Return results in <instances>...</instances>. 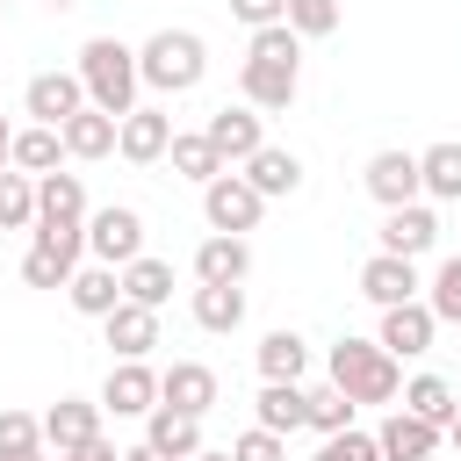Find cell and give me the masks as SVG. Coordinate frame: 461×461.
I'll use <instances>...</instances> for the list:
<instances>
[{
	"mask_svg": "<svg viewBox=\"0 0 461 461\" xmlns=\"http://www.w3.org/2000/svg\"><path fill=\"white\" fill-rule=\"evenodd\" d=\"M295 86H303V36H295L288 22L252 29V43H245V72H238L245 108L274 115V108H288V101H295Z\"/></svg>",
	"mask_w": 461,
	"mask_h": 461,
	"instance_id": "1",
	"label": "cell"
},
{
	"mask_svg": "<svg viewBox=\"0 0 461 461\" xmlns=\"http://www.w3.org/2000/svg\"><path fill=\"white\" fill-rule=\"evenodd\" d=\"M79 86H86V108H101V115H130L137 108V50L122 43V36H86L79 43Z\"/></svg>",
	"mask_w": 461,
	"mask_h": 461,
	"instance_id": "2",
	"label": "cell"
},
{
	"mask_svg": "<svg viewBox=\"0 0 461 461\" xmlns=\"http://www.w3.org/2000/svg\"><path fill=\"white\" fill-rule=\"evenodd\" d=\"M324 375H331V389L360 411V403H396L403 396V367L375 346V339H339L331 346V360H324Z\"/></svg>",
	"mask_w": 461,
	"mask_h": 461,
	"instance_id": "3",
	"label": "cell"
},
{
	"mask_svg": "<svg viewBox=\"0 0 461 461\" xmlns=\"http://www.w3.org/2000/svg\"><path fill=\"white\" fill-rule=\"evenodd\" d=\"M202 72H209V50L194 29H151L137 43V86H151V94H187V86H202Z\"/></svg>",
	"mask_w": 461,
	"mask_h": 461,
	"instance_id": "4",
	"label": "cell"
},
{
	"mask_svg": "<svg viewBox=\"0 0 461 461\" xmlns=\"http://www.w3.org/2000/svg\"><path fill=\"white\" fill-rule=\"evenodd\" d=\"M86 252H94V267H130V259H144V216L130 209V202H108V209H86Z\"/></svg>",
	"mask_w": 461,
	"mask_h": 461,
	"instance_id": "5",
	"label": "cell"
},
{
	"mask_svg": "<svg viewBox=\"0 0 461 461\" xmlns=\"http://www.w3.org/2000/svg\"><path fill=\"white\" fill-rule=\"evenodd\" d=\"M202 216H209V230H223V238H245V230H259L267 202L252 194V180H245V173H216V180L202 187Z\"/></svg>",
	"mask_w": 461,
	"mask_h": 461,
	"instance_id": "6",
	"label": "cell"
},
{
	"mask_svg": "<svg viewBox=\"0 0 461 461\" xmlns=\"http://www.w3.org/2000/svg\"><path fill=\"white\" fill-rule=\"evenodd\" d=\"M202 137H209V144H216V158H223V166L238 173V166H245V158H252V151L267 144V115H259V108H245V101H238V108L223 101V108H216V115L202 122Z\"/></svg>",
	"mask_w": 461,
	"mask_h": 461,
	"instance_id": "7",
	"label": "cell"
},
{
	"mask_svg": "<svg viewBox=\"0 0 461 461\" xmlns=\"http://www.w3.org/2000/svg\"><path fill=\"white\" fill-rule=\"evenodd\" d=\"M216 396H223L216 367H202V360H173V367H158V403H166V411L209 418V411H216Z\"/></svg>",
	"mask_w": 461,
	"mask_h": 461,
	"instance_id": "8",
	"label": "cell"
},
{
	"mask_svg": "<svg viewBox=\"0 0 461 461\" xmlns=\"http://www.w3.org/2000/svg\"><path fill=\"white\" fill-rule=\"evenodd\" d=\"M22 108H29L43 130H65V122L86 108V86H79V72H36V79L22 86Z\"/></svg>",
	"mask_w": 461,
	"mask_h": 461,
	"instance_id": "9",
	"label": "cell"
},
{
	"mask_svg": "<svg viewBox=\"0 0 461 461\" xmlns=\"http://www.w3.org/2000/svg\"><path fill=\"white\" fill-rule=\"evenodd\" d=\"M360 187H367L382 209L425 202V187H418V151H375V158L360 166Z\"/></svg>",
	"mask_w": 461,
	"mask_h": 461,
	"instance_id": "10",
	"label": "cell"
},
{
	"mask_svg": "<svg viewBox=\"0 0 461 461\" xmlns=\"http://www.w3.org/2000/svg\"><path fill=\"white\" fill-rule=\"evenodd\" d=\"M166 144H173V115H166V108H144V101H137V108L115 122V151H122L130 166H158Z\"/></svg>",
	"mask_w": 461,
	"mask_h": 461,
	"instance_id": "11",
	"label": "cell"
},
{
	"mask_svg": "<svg viewBox=\"0 0 461 461\" xmlns=\"http://www.w3.org/2000/svg\"><path fill=\"white\" fill-rule=\"evenodd\" d=\"M432 245H439V216H432V202H403V209H389V216H382V245H375V252L425 259Z\"/></svg>",
	"mask_w": 461,
	"mask_h": 461,
	"instance_id": "12",
	"label": "cell"
},
{
	"mask_svg": "<svg viewBox=\"0 0 461 461\" xmlns=\"http://www.w3.org/2000/svg\"><path fill=\"white\" fill-rule=\"evenodd\" d=\"M94 403H101V411H115V418H144V411L158 403V367H144V360H115Z\"/></svg>",
	"mask_w": 461,
	"mask_h": 461,
	"instance_id": "13",
	"label": "cell"
},
{
	"mask_svg": "<svg viewBox=\"0 0 461 461\" xmlns=\"http://www.w3.org/2000/svg\"><path fill=\"white\" fill-rule=\"evenodd\" d=\"M36 425H43V454H72V447L101 439V403H86V396H58Z\"/></svg>",
	"mask_w": 461,
	"mask_h": 461,
	"instance_id": "14",
	"label": "cell"
},
{
	"mask_svg": "<svg viewBox=\"0 0 461 461\" xmlns=\"http://www.w3.org/2000/svg\"><path fill=\"white\" fill-rule=\"evenodd\" d=\"M418 259H396V252H375L367 267H360V295L375 303V310H396V303H418Z\"/></svg>",
	"mask_w": 461,
	"mask_h": 461,
	"instance_id": "15",
	"label": "cell"
},
{
	"mask_svg": "<svg viewBox=\"0 0 461 461\" xmlns=\"http://www.w3.org/2000/svg\"><path fill=\"white\" fill-rule=\"evenodd\" d=\"M432 310L425 303H396V310H382V331H375V346L389 353V360H418V353H432Z\"/></svg>",
	"mask_w": 461,
	"mask_h": 461,
	"instance_id": "16",
	"label": "cell"
},
{
	"mask_svg": "<svg viewBox=\"0 0 461 461\" xmlns=\"http://www.w3.org/2000/svg\"><path fill=\"white\" fill-rule=\"evenodd\" d=\"M439 439H447V432H439V425H425V418H411L403 403H396V411L375 425L382 461H432V454H439Z\"/></svg>",
	"mask_w": 461,
	"mask_h": 461,
	"instance_id": "17",
	"label": "cell"
},
{
	"mask_svg": "<svg viewBox=\"0 0 461 461\" xmlns=\"http://www.w3.org/2000/svg\"><path fill=\"white\" fill-rule=\"evenodd\" d=\"M245 274H252V245H245V238L209 230V238L194 245V281H209V288H238Z\"/></svg>",
	"mask_w": 461,
	"mask_h": 461,
	"instance_id": "18",
	"label": "cell"
},
{
	"mask_svg": "<svg viewBox=\"0 0 461 461\" xmlns=\"http://www.w3.org/2000/svg\"><path fill=\"white\" fill-rule=\"evenodd\" d=\"M252 418H259V432H274V439L303 432V425H310V396H303V382H259Z\"/></svg>",
	"mask_w": 461,
	"mask_h": 461,
	"instance_id": "19",
	"label": "cell"
},
{
	"mask_svg": "<svg viewBox=\"0 0 461 461\" xmlns=\"http://www.w3.org/2000/svg\"><path fill=\"white\" fill-rule=\"evenodd\" d=\"M238 173L252 180V194H259V202H281V194H295V187H303V158H295V151H281V144H259Z\"/></svg>",
	"mask_w": 461,
	"mask_h": 461,
	"instance_id": "20",
	"label": "cell"
},
{
	"mask_svg": "<svg viewBox=\"0 0 461 461\" xmlns=\"http://www.w3.org/2000/svg\"><path fill=\"white\" fill-rule=\"evenodd\" d=\"M101 331H108L115 360H144V353L158 346V310H144V303H115V310L101 317Z\"/></svg>",
	"mask_w": 461,
	"mask_h": 461,
	"instance_id": "21",
	"label": "cell"
},
{
	"mask_svg": "<svg viewBox=\"0 0 461 461\" xmlns=\"http://www.w3.org/2000/svg\"><path fill=\"white\" fill-rule=\"evenodd\" d=\"M144 447H158L166 461H187V454H202V418L151 403V411H144Z\"/></svg>",
	"mask_w": 461,
	"mask_h": 461,
	"instance_id": "22",
	"label": "cell"
},
{
	"mask_svg": "<svg viewBox=\"0 0 461 461\" xmlns=\"http://www.w3.org/2000/svg\"><path fill=\"white\" fill-rule=\"evenodd\" d=\"M7 166H14V173H29V180H43V173H65V137H58V130H43V122H29V130H14V144H7Z\"/></svg>",
	"mask_w": 461,
	"mask_h": 461,
	"instance_id": "23",
	"label": "cell"
},
{
	"mask_svg": "<svg viewBox=\"0 0 461 461\" xmlns=\"http://www.w3.org/2000/svg\"><path fill=\"white\" fill-rule=\"evenodd\" d=\"M36 223H86V180L79 173H43L36 180Z\"/></svg>",
	"mask_w": 461,
	"mask_h": 461,
	"instance_id": "24",
	"label": "cell"
},
{
	"mask_svg": "<svg viewBox=\"0 0 461 461\" xmlns=\"http://www.w3.org/2000/svg\"><path fill=\"white\" fill-rule=\"evenodd\" d=\"M65 303H72L79 317H94V324H101V317L122 303V274H115V267H79V274L65 281Z\"/></svg>",
	"mask_w": 461,
	"mask_h": 461,
	"instance_id": "25",
	"label": "cell"
},
{
	"mask_svg": "<svg viewBox=\"0 0 461 461\" xmlns=\"http://www.w3.org/2000/svg\"><path fill=\"white\" fill-rule=\"evenodd\" d=\"M166 158H173V173H180V180H194V187H209L216 173H230V166L216 158V144H209L202 130H173V144H166Z\"/></svg>",
	"mask_w": 461,
	"mask_h": 461,
	"instance_id": "26",
	"label": "cell"
},
{
	"mask_svg": "<svg viewBox=\"0 0 461 461\" xmlns=\"http://www.w3.org/2000/svg\"><path fill=\"white\" fill-rule=\"evenodd\" d=\"M418 187H425L432 202H461V144H454V137L418 151Z\"/></svg>",
	"mask_w": 461,
	"mask_h": 461,
	"instance_id": "27",
	"label": "cell"
},
{
	"mask_svg": "<svg viewBox=\"0 0 461 461\" xmlns=\"http://www.w3.org/2000/svg\"><path fill=\"white\" fill-rule=\"evenodd\" d=\"M58 137H65V158H108V151H115V115L79 108V115H72Z\"/></svg>",
	"mask_w": 461,
	"mask_h": 461,
	"instance_id": "28",
	"label": "cell"
},
{
	"mask_svg": "<svg viewBox=\"0 0 461 461\" xmlns=\"http://www.w3.org/2000/svg\"><path fill=\"white\" fill-rule=\"evenodd\" d=\"M166 295H173V259L144 252V259H130V267H122V303H144V310H158Z\"/></svg>",
	"mask_w": 461,
	"mask_h": 461,
	"instance_id": "29",
	"label": "cell"
},
{
	"mask_svg": "<svg viewBox=\"0 0 461 461\" xmlns=\"http://www.w3.org/2000/svg\"><path fill=\"white\" fill-rule=\"evenodd\" d=\"M303 367H310L303 331H267L259 339V382H303Z\"/></svg>",
	"mask_w": 461,
	"mask_h": 461,
	"instance_id": "30",
	"label": "cell"
},
{
	"mask_svg": "<svg viewBox=\"0 0 461 461\" xmlns=\"http://www.w3.org/2000/svg\"><path fill=\"white\" fill-rule=\"evenodd\" d=\"M403 411L447 432V418H454L461 403H454V389H447V375H411V382H403Z\"/></svg>",
	"mask_w": 461,
	"mask_h": 461,
	"instance_id": "31",
	"label": "cell"
},
{
	"mask_svg": "<svg viewBox=\"0 0 461 461\" xmlns=\"http://www.w3.org/2000/svg\"><path fill=\"white\" fill-rule=\"evenodd\" d=\"M187 310H194L202 331H238V324H245V288H209V281H202Z\"/></svg>",
	"mask_w": 461,
	"mask_h": 461,
	"instance_id": "32",
	"label": "cell"
},
{
	"mask_svg": "<svg viewBox=\"0 0 461 461\" xmlns=\"http://www.w3.org/2000/svg\"><path fill=\"white\" fill-rule=\"evenodd\" d=\"M418 303L432 310V324H461V252H447V259L432 267V281H425Z\"/></svg>",
	"mask_w": 461,
	"mask_h": 461,
	"instance_id": "33",
	"label": "cell"
},
{
	"mask_svg": "<svg viewBox=\"0 0 461 461\" xmlns=\"http://www.w3.org/2000/svg\"><path fill=\"white\" fill-rule=\"evenodd\" d=\"M0 230H36V180L29 173H0Z\"/></svg>",
	"mask_w": 461,
	"mask_h": 461,
	"instance_id": "34",
	"label": "cell"
},
{
	"mask_svg": "<svg viewBox=\"0 0 461 461\" xmlns=\"http://www.w3.org/2000/svg\"><path fill=\"white\" fill-rule=\"evenodd\" d=\"M72 274H79V259H65V252H58V245H43V238L22 252V281H29V288H65Z\"/></svg>",
	"mask_w": 461,
	"mask_h": 461,
	"instance_id": "35",
	"label": "cell"
},
{
	"mask_svg": "<svg viewBox=\"0 0 461 461\" xmlns=\"http://www.w3.org/2000/svg\"><path fill=\"white\" fill-rule=\"evenodd\" d=\"M281 22H288L303 43H310V36H331V29H339V0H288Z\"/></svg>",
	"mask_w": 461,
	"mask_h": 461,
	"instance_id": "36",
	"label": "cell"
},
{
	"mask_svg": "<svg viewBox=\"0 0 461 461\" xmlns=\"http://www.w3.org/2000/svg\"><path fill=\"white\" fill-rule=\"evenodd\" d=\"M303 396H310V425H317V432H324V439H331V432H346V425H353V403H346V396H339V389H331V382H324V389H303Z\"/></svg>",
	"mask_w": 461,
	"mask_h": 461,
	"instance_id": "37",
	"label": "cell"
},
{
	"mask_svg": "<svg viewBox=\"0 0 461 461\" xmlns=\"http://www.w3.org/2000/svg\"><path fill=\"white\" fill-rule=\"evenodd\" d=\"M317 461H382V447H375V432L346 425V432H331V439L317 447Z\"/></svg>",
	"mask_w": 461,
	"mask_h": 461,
	"instance_id": "38",
	"label": "cell"
},
{
	"mask_svg": "<svg viewBox=\"0 0 461 461\" xmlns=\"http://www.w3.org/2000/svg\"><path fill=\"white\" fill-rule=\"evenodd\" d=\"M43 447V425L29 411H0V454H36Z\"/></svg>",
	"mask_w": 461,
	"mask_h": 461,
	"instance_id": "39",
	"label": "cell"
},
{
	"mask_svg": "<svg viewBox=\"0 0 461 461\" xmlns=\"http://www.w3.org/2000/svg\"><path fill=\"white\" fill-rule=\"evenodd\" d=\"M230 461H288V439H274V432H259V425H252V432H238V439H230Z\"/></svg>",
	"mask_w": 461,
	"mask_h": 461,
	"instance_id": "40",
	"label": "cell"
},
{
	"mask_svg": "<svg viewBox=\"0 0 461 461\" xmlns=\"http://www.w3.org/2000/svg\"><path fill=\"white\" fill-rule=\"evenodd\" d=\"M230 14H238L245 29H274V22L288 14V0H230Z\"/></svg>",
	"mask_w": 461,
	"mask_h": 461,
	"instance_id": "41",
	"label": "cell"
},
{
	"mask_svg": "<svg viewBox=\"0 0 461 461\" xmlns=\"http://www.w3.org/2000/svg\"><path fill=\"white\" fill-rule=\"evenodd\" d=\"M58 461H122V447H108V439H86V447H72V454H58Z\"/></svg>",
	"mask_w": 461,
	"mask_h": 461,
	"instance_id": "42",
	"label": "cell"
},
{
	"mask_svg": "<svg viewBox=\"0 0 461 461\" xmlns=\"http://www.w3.org/2000/svg\"><path fill=\"white\" fill-rule=\"evenodd\" d=\"M122 461H166V454H158V447H144V439H137V447H122Z\"/></svg>",
	"mask_w": 461,
	"mask_h": 461,
	"instance_id": "43",
	"label": "cell"
},
{
	"mask_svg": "<svg viewBox=\"0 0 461 461\" xmlns=\"http://www.w3.org/2000/svg\"><path fill=\"white\" fill-rule=\"evenodd\" d=\"M7 144H14V122L0 115V173H7Z\"/></svg>",
	"mask_w": 461,
	"mask_h": 461,
	"instance_id": "44",
	"label": "cell"
},
{
	"mask_svg": "<svg viewBox=\"0 0 461 461\" xmlns=\"http://www.w3.org/2000/svg\"><path fill=\"white\" fill-rule=\"evenodd\" d=\"M187 461H230V447H202V454H187Z\"/></svg>",
	"mask_w": 461,
	"mask_h": 461,
	"instance_id": "45",
	"label": "cell"
},
{
	"mask_svg": "<svg viewBox=\"0 0 461 461\" xmlns=\"http://www.w3.org/2000/svg\"><path fill=\"white\" fill-rule=\"evenodd\" d=\"M447 439H454V454H461V411H454V418H447Z\"/></svg>",
	"mask_w": 461,
	"mask_h": 461,
	"instance_id": "46",
	"label": "cell"
},
{
	"mask_svg": "<svg viewBox=\"0 0 461 461\" xmlns=\"http://www.w3.org/2000/svg\"><path fill=\"white\" fill-rule=\"evenodd\" d=\"M0 461H50V454H43V447H36V454H0Z\"/></svg>",
	"mask_w": 461,
	"mask_h": 461,
	"instance_id": "47",
	"label": "cell"
},
{
	"mask_svg": "<svg viewBox=\"0 0 461 461\" xmlns=\"http://www.w3.org/2000/svg\"><path fill=\"white\" fill-rule=\"evenodd\" d=\"M50 7H79V0H50Z\"/></svg>",
	"mask_w": 461,
	"mask_h": 461,
	"instance_id": "48",
	"label": "cell"
},
{
	"mask_svg": "<svg viewBox=\"0 0 461 461\" xmlns=\"http://www.w3.org/2000/svg\"><path fill=\"white\" fill-rule=\"evenodd\" d=\"M0 14H7V7H0Z\"/></svg>",
	"mask_w": 461,
	"mask_h": 461,
	"instance_id": "49",
	"label": "cell"
},
{
	"mask_svg": "<svg viewBox=\"0 0 461 461\" xmlns=\"http://www.w3.org/2000/svg\"><path fill=\"white\" fill-rule=\"evenodd\" d=\"M0 7H7V0H0Z\"/></svg>",
	"mask_w": 461,
	"mask_h": 461,
	"instance_id": "50",
	"label": "cell"
}]
</instances>
